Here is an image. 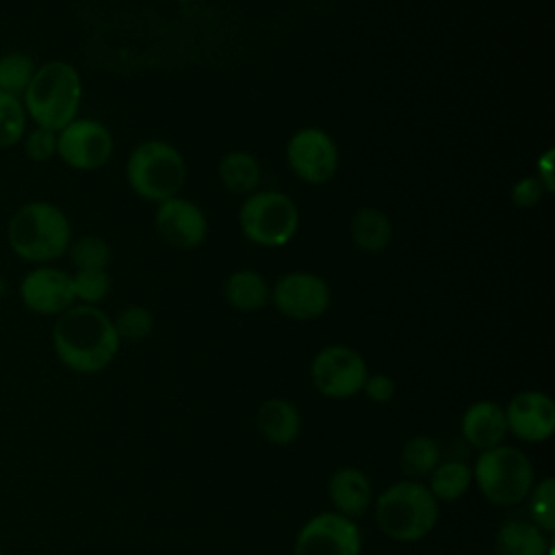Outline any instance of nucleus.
Masks as SVG:
<instances>
[{
  "instance_id": "nucleus-30",
  "label": "nucleus",
  "mask_w": 555,
  "mask_h": 555,
  "mask_svg": "<svg viewBox=\"0 0 555 555\" xmlns=\"http://www.w3.org/2000/svg\"><path fill=\"white\" fill-rule=\"evenodd\" d=\"M72 291L76 304L98 306L111 293V275L108 271H74Z\"/></svg>"
},
{
  "instance_id": "nucleus-6",
  "label": "nucleus",
  "mask_w": 555,
  "mask_h": 555,
  "mask_svg": "<svg viewBox=\"0 0 555 555\" xmlns=\"http://www.w3.org/2000/svg\"><path fill=\"white\" fill-rule=\"evenodd\" d=\"M470 470L479 492L499 507L522 503L535 483L531 460L509 444L481 451Z\"/></svg>"
},
{
  "instance_id": "nucleus-36",
  "label": "nucleus",
  "mask_w": 555,
  "mask_h": 555,
  "mask_svg": "<svg viewBox=\"0 0 555 555\" xmlns=\"http://www.w3.org/2000/svg\"><path fill=\"white\" fill-rule=\"evenodd\" d=\"M0 295H2V288H0Z\"/></svg>"
},
{
  "instance_id": "nucleus-15",
  "label": "nucleus",
  "mask_w": 555,
  "mask_h": 555,
  "mask_svg": "<svg viewBox=\"0 0 555 555\" xmlns=\"http://www.w3.org/2000/svg\"><path fill=\"white\" fill-rule=\"evenodd\" d=\"M503 410L507 434L522 442H544L555 431V403L546 392L522 390Z\"/></svg>"
},
{
  "instance_id": "nucleus-35",
  "label": "nucleus",
  "mask_w": 555,
  "mask_h": 555,
  "mask_svg": "<svg viewBox=\"0 0 555 555\" xmlns=\"http://www.w3.org/2000/svg\"><path fill=\"white\" fill-rule=\"evenodd\" d=\"M0 555H4V551H2V546H0Z\"/></svg>"
},
{
  "instance_id": "nucleus-32",
  "label": "nucleus",
  "mask_w": 555,
  "mask_h": 555,
  "mask_svg": "<svg viewBox=\"0 0 555 555\" xmlns=\"http://www.w3.org/2000/svg\"><path fill=\"white\" fill-rule=\"evenodd\" d=\"M544 195H546V191L535 176H525V178L516 180L509 191V199L518 208H533L542 202Z\"/></svg>"
},
{
  "instance_id": "nucleus-27",
  "label": "nucleus",
  "mask_w": 555,
  "mask_h": 555,
  "mask_svg": "<svg viewBox=\"0 0 555 555\" xmlns=\"http://www.w3.org/2000/svg\"><path fill=\"white\" fill-rule=\"evenodd\" d=\"M37 65L30 54L11 50L0 54V91L20 95L26 91Z\"/></svg>"
},
{
  "instance_id": "nucleus-3",
  "label": "nucleus",
  "mask_w": 555,
  "mask_h": 555,
  "mask_svg": "<svg viewBox=\"0 0 555 555\" xmlns=\"http://www.w3.org/2000/svg\"><path fill=\"white\" fill-rule=\"evenodd\" d=\"M22 102L33 126L59 132L78 117L82 102V78L76 65L52 59L37 65Z\"/></svg>"
},
{
  "instance_id": "nucleus-5",
  "label": "nucleus",
  "mask_w": 555,
  "mask_h": 555,
  "mask_svg": "<svg viewBox=\"0 0 555 555\" xmlns=\"http://www.w3.org/2000/svg\"><path fill=\"white\" fill-rule=\"evenodd\" d=\"M128 186L145 202L160 204L176 197L186 180V163L178 147L150 139L134 145L126 158Z\"/></svg>"
},
{
  "instance_id": "nucleus-9",
  "label": "nucleus",
  "mask_w": 555,
  "mask_h": 555,
  "mask_svg": "<svg viewBox=\"0 0 555 555\" xmlns=\"http://www.w3.org/2000/svg\"><path fill=\"white\" fill-rule=\"evenodd\" d=\"M310 377L323 397L349 399L362 392L369 369L356 349L347 345H327L312 358Z\"/></svg>"
},
{
  "instance_id": "nucleus-23",
  "label": "nucleus",
  "mask_w": 555,
  "mask_h": 555,
  "mask_svg": "<svg viewBox=\"0 0 555 555\" xmlns=\"http://www.w3.org/2000/svg\"><path fill=\"white\" fill-rule=\"evenodd\" d=\"M473 481V470L466 462L451 460V462H438V466L429 473V492L436 501H457L466 494L468 486Z\"/></svg>"
},
{
  "instance_id": "nucleus-19",
  "label": "nucleus",
  "mask_w": 555,
  "mask_h": 555,
  "mask_svg": "<svg viewBox=\"0 0 555 555\" xmlns=\"http://www.w3.org/2000/svg\"><path fill=\"white\" fill-rule=\"evenodd\" d=\"M258 429L271 444H291L301 429L299 410L286 399H267L258 410Z\"/></svg>"
},
{
  "instance_id": "nucleus-12",
  "label": "nucleus",
  "mask_w": 555,
  "mask_h": 555,
  "mask_svg": "<svg viewBox=\"0 0 555 555\" xmlns=\"http://www.w3.org/2000/svg\"><path fill=\"white\" fill-rule=\"evenodd\" d=\"M362 535L358 525L336 512L312 516L295 538V555H360Z\"/></svg>"
},
{
  "instance_id": "nucleus-33",
  "label": "nucleus",
  "mask_w": 555,
  "mask_h": 555,
  "mask_svg": "<svg viewBox=\"0 0 555 555\" xmlns=\"http://www.w3.org/2000/svg\"><path fill=\"white\" fill-rule=\"evenodd\" d=\"M366 397L373 401V403H388L395 392H397V386L392 382V377L384 375V373H375V375H369L366 382H364V388Z\"/></svg>"
},
{
  "instance_id": "nucleus-2",
  "label": "nucleus",
  "mask_w": 555,
  "mask_h": 555,
  "mask_svg": "<svg viewBox=\"0 0 555 555\" xmlns=\"http://www.w3.org/2000/svg\"><path fill=\"white\" fill-rule=\"evenodd\" d=\"M74 238L65 210L48 199H30L15 208L7 223V245L22 262L54 264Z\"/></svg>"
},
{
  "instance_id": "nucleus-10",
  "label": "nucleus",
  "mask_w": 555,
  "mask_h": 555,
  "mask_svg": "<svg viewBox=\"0 0 555 555\" xmlns=\"http://www.w3.org/2000/svg\"><path fill=\"white\" fill-rule=\"evenodd\" d=\"M291 171L308 184H325L338 169V147L334 139L314 126L299 128L286 143Z\"/></svg>"
},
{
  "instance_id": "nucleus-28",
  "label": "nucleus",
  "mask_w": 555,
  "mask_h": 555,
  "mask_svg": "<svg viewBox=\"0 0 555 555\" xmlns=\"http://www.w3.org/2000/svg\"><path fill=\"white\" fill-rule=\"evenodd\" d=\"M115 332L119 336V340H143L152 334L154 330V314L139 304H130L124 310L117 312V317L113 319Z\"/></svg>"
},
{
  "instance_id": "nucleus-31",
  "label": "nucleus",
  "mask_w": 555,
  "mask_h": 555,
  "mask_svg": "<svg viewBox=\"0 0 555 555\" xmlns=\"http://www.w3.org/2000/svg\"><path fill=\"white\" fill-rule=\"evenodd\" d=\"M20 145L24 150V156L35 165H43L56 158V132L50 128H41V126L28 128Z\"/></svg>"
},
{
  "instance_id": "nucleus-29",
  "label": "nucleus",
  "mask_w": 555,
  "mask_h": 555,
  "mask_svg": "<svg viewBox=\"0 0 555 555\" xmlns=\"http://www.w3.org/2000/svg\"><path fill=\"white\" fill-rule=\"evenodd\" d=\"M529 501L533 525H538L546 535H551L555 531V479L544 477L542 481L533 483Z\"/></svg>"
},
{
  "instance_id": "nucleus-13",
  "label": "nucleus",
  "mask_w": 555,
  "mask_h": 555,
  "mask_svg": "<svg viewBox=\"0 0 555 555\" xmlns=\"http://www.w3.org/2000/svg\"><path fill=\"white\" fill-rule=\"evenodd\" d=\"M330 286L323 278L308 271H291L271 286L273 306L288 319L314 321L330 308Z\"/></svg>"
},
{
  "instance_id": "nucleus-24",
  "label": "nucleus",
  "mask_w": 555,
  "mask_h": 555,
  "mask_svg": "<svg viewBox=\"0 0 555 555\" xmlns=\"http://www.w3.org/2000/svg\"><path fill=\"white\" fill-rule=\"evenodd\" d=\"M76 271H106L113 258L111 245L98 234H82L72 238L67 254Z\"/></svg>"
},
{
  "instance_id": "nucleus-7",
  "label": "nucleus",
  "mask_w": 555,
  "mask_h": 555,
  "mask_svg": "<svg viewBox=\"0 0 555 555\" xmlns=\"http://www.w3.org/2000/svg\"><path fill=\"white\" fill-rule=\"evenodd\" d=\"M243 236L260 247H282L299 230V208L282 191H254L238 208Z\"/></svg>"
},
{
  "instance_id": "nucleus-14",
  "label": "nucleus",
  "mask_w": 555,
  "mask_h": 555,
  "mask_svg": "<svg viewBox=\"0 0 555 555\" xmlns=\"http://www.w3.org/2000/svg\"><path fill=\"white\" fill-rule=\"evenodd\" d=\"M154 225L160 238L176 249L199 247L208 234V221L202 208L180 195L156 204Z\"/></svg>"
},
{
  "instance_id": "nucleus-8",
  "label": "nucleus",
  "mask_w": 555,
  "mask_h": 555,
  "mask_svg": "<svg viewBox=\"0 0 555 555\" xmlns=\"http://www.w3.org/2000/svg\"><path fill=\"white\" fill-rule=\"evenodd\" d=\"M111 130L91 117H76L56 132V158L74 171H98L113 156Z\"/></svg>"
},
{
  "instance_id": "nucleus-21",
  "label": "nucleus",
  "mask_w": 555,
  "mask_h": 555,
  "mask_svg": "<svg viewBox=\"0 0 555 555\" xmlns=\"http://www.w3.org/2000/svg\"><path fill=\"white\" fill-rule=\"evenodd\" d=\"M349 234L358 249L382 254L392 241V223L377 208H358L349 221Z\"/></svg>"
},
{
  "instance_id": "nucleus-16",
  "label": "nucleus",
  "mask_w": 555,
  "mask_h": 555,
  "mask_svg": "<svg viewBox=\"0 0 555 555\" xmlns=\"http://www.w3.org/2000/svg\"><path fill=\"white\" fill-rule=\"evenodd\" d=\"M462 436L466 442L479 451L492 449L503 444L507 436V423H505V410L494 401H477L468 405V410L462 416Z\"/></svg>"
},
{
  "instance_id": "nucleus-20",
  "label": "nucleus",
  "mask_w": 555,
  "mask_h": 555,
  "mask_svg": "<svg viewBox=\"0 0 555 555\" xmlns=\"http://www.w3.org/2000/svg\"><path fill=\"white\" fill-rule=\"evenodd\" d=\"M496 555H548L546 533L527 520H509L494 535Z\"/></svg>"
},
{
  "instance_id": "nucleus-26",
  "label": "nucleus",
  "mask_w": 555,
  "mask_h": 555,
  "mask_svg": "<svg viewBox=\"0 0 555 555\" xmlns=\"http://www.w3.org/2000/svg\"><path fill=\"white\" fill-rule=\"evenodd\" d=\"M440 462V447L429 436H414L401 449V468L408 477L429 475Z\"/></svg>"
},
{
  "instance_id": "nucleus-18",
  "label": "nucleus",
  "mask_w": 555,
  "mask_h": 555,
  "mask_svg": "<svg viewBox=\"0 0 555 555\" xmlns=\"http://www.w3.org/2000/svg\"><path fill=\"white\" fill-rule=\"evenodd\" d=\"M223 295L230 308L238 312H256L271 301V286L254 269H238L228 275Z\"/></svg>"
},
{
  "instance_id": "nucleus-4",
  "label": "nucleus",
  "mask_w": 555,
  "mask_h": 555,
  "mask_svg": "<svg viewBox=\"0 0 555 555\" xmlns=\"http://www.w3.org/2000/svg\"><path fill=\"white\" fill-rule=\"evenodd\" d=\"M375 520L395 542L423 540L438 520V501L427 486L405 479L388 486L375 501Z\"/></svg>"
},
{
  "instance_id": "nucleus-22",
  "label": "nucleus",
  "mask_w": 555,
  "mask_h": 555,
  "mask_svg": "<svg viewBox=\"0 0 555 555\" xmlns=\"http://www.w3.org/2000/svg\"><path fill=\"white\" fill-rule=\"evenodd\" d=\"M217 173H219V182L223 184V189H228L230 193H236V195L254 193L262 178L260 163L256 160V156H251L249 152H243V150L228 152L219 160Z\"/></svg>"
},
{
  "instance_id": "nucleus-34",
  "label": "nucleus",
  "mask_w": 555,
  "mask_h": 555,
  "mask_svg": "<svg viewBox=\"0 0 555 555\" xmlns=\"http://www.w3.org/2000/svg\"><path fill=\"white\" fill-rule=\"evenodd\" d=\"M535 178L542 182L546 193H553V150H546L540 158H538V173Z\"/></svg>"
},
{
  "instance_id": "nucleus-1",
  "label": "nucleus",
  "mask_w": 555,
  "mask_h": 555,
  "mask_svg": "<svg viewBox=\"0 0 555 555\" xmlns=\"http://www.w3.org/2000/svg\"><path fill=\"white\" fill-rule=\"evenodd\" d=\"M50 340L56 360L80 375L104 371L121 345L113 319L100 306L87 304H74L54 317Z\"/></svg>"
},
{
  "instance_id": "nucleus-25",
  "label": "nucleus",
  "mask_w": 555,
  "mask_h": 555,
  "mask_svg": "<svg viewBox=\"0 0 555 555\" xmlns=\"http://www.w3.org/2000/svg\"><path fill=\"white\" fill-rule=\"evenodd\" d=\"M28 115L20 95L0 91V150L20 145L28 130Z\"/></svg>"
},
{
  "instance_id": "nucleus-11",
  "label": "nucleus",
  "mask_w": 555,
  "mask_h": 555,
  "mask_svg": "<svg viewBox=\"0 0 555 555\" xmlns=\"http://www.w3.org/2000/svg\"><path fill=\"white\" fill-rule=\"evenodd\" d=\"M17 297L28 312L54 319L76 304L72 273L56 264L30 267L17 282Z\"/></svg>"
},
{
  "instance_id": "nucleus-17",
  "label": "nucleus",
  "mask_w": 555,
  "mask_h": 555,
  "mask_svg": "<svg viewBox=\"0 0 555 555\" xmlns=\"http://www.w3.org/2000/svg\"><path fill=\"white\" fill-rule=\"evenodd\" d=\"M327 494H330V501L334 503L336 514L347 516L351 520L362 516L369 509L371 499H373L369 477L353 466L338 468L330 477Z\"/></svg>"
}]
</instances>
